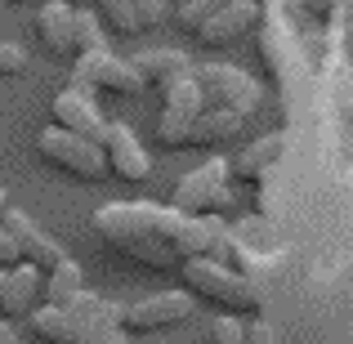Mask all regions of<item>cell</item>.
<instances>
[{
    "label": "cell",
    "instance_id": "6da1fadb",
    "mask_svg": "<svg viewBox=\"0 0 353 344\" xmlns=\"http://www.w3.org/2000/svg\"><path fill=\"white\" fill-rule=\"evenodd\" d=\"M157 224H161V206H152V201H108V206H99L94 215H90V228L103 241H112L125 259L165 273V268L183 264V259L165 246V237H161Z\"/></svg>",
    "mask_w": 353,
    "mask_h": 344
},
{
    "label": "cell",
    "instance_id": "7a4b0ae2",
    "mask_svg": "<svg viewBox=\"0 0 353 344\" xmlns=\"http://www.w3.org/2000/svg\"><path fill=\"white\" fill-rule=\"evenodd\" d=\"M179 273H183V286H188L192 295H201V300L219 304V309H228V313H246V318H255V313L264 309L259 286L246 282V277L233 273V268H224L219 259H183Z\"/></svg>",
    "mask_w": 353,
    "mask_h": 344
},
{
    "label": "cell",
    "instance_id": "3957f363",
    "mask_svg": "<svg viewBox=\"0 0 353 344\" xmlns=\"http://www.w3.org/2000/svg\"><path fill=\"white\" fill-rule=\"evenodd\" d=\"M192 81L201 90V103L219 108V112H237V117H255L259 112V81L250 72L233 68V63H206V68H192Z\"/></svg>",
    "mask_w": 353,
    "mask_h": 344
},
{
    "label": "cell",
    "instance_id": "277c9868",
    "mask_svg": "<svg viewBox=\"0 0 353 344\" xmlns=\"http://www.w3.org/2000/svg\"><path fill=\"white\" fill-rule=\"evenodd\" d=\"M32 143H36V152H41V161H50L54 170L72 174V179H81V183L103 179V174H108L103 148H99L94 139H81V134H72V130L50 125V130H41Z\"/></svg>",
    "mask_w": 353,
    "mask_h": 344
},
{
    "label": "cell",
    "instance_id": "5b68a950",
    "mask_svg": "<svg viewBox=\"0 0 353 344\" xmlns=\"http://www.w3.org/2000/svg\"><path fill=\"white\" fill-rule=\"evenodd\" d=\"M233 206V192H228V161H219V156H210L206 165H197V170H188L179 183H174V201L170 210H179V215H219V210Z\"/></svg>",
    "mask_w": 353,
    "mask_h": 344
},
{
    "label": "cell",
    "instance_id": "8992f818",
    "mask_svg": "<svg viewBox=\"0 0 353 344\" xmlns=\"http://www.w3.org/2000/svg\"><path fill=\"white\" fill-rule=\"evenodd\" d=\"M188 318H192V295L188 291H161V295L125 304L117 327H121V336H157V331H170Z\"/></svg>",
    "mask_w": 353,
    "mask_h": 344
},
{
    "label": "cell",
    "instance_id": "52a82bcc",
    "mask_svg": "<svg viewBox=\"0 0 353 344\" xmlns=\"http://www.w3.org/2000/svg\"><path fill=\"white\" fill-rule=\"evenodd\" d=\"M161 237H165V246L174 250L179 259H219L224 255V232H219L210 219H201V215H179V210H165L161 206Z\"/></svg>",
    "mask_w": 353,
    "mask_h": 344
},
{
    "label": "cell",
    "instance_id": "ba28073f",
    "mask_svg": "<svg viewBox=\"0 0 353 344\" xmlns=\"http://www.w3.org/2000/svg\"><path fill=\"white\" fill-rule=\"evenodd\" d=\"M206 112V103H201V90L192 77L174 81L170 90H161V117H157V143L161 148H188V130L192 121Z\"/></svg>",
    "mask_w": 353,
    "mask_h": 344
},
{
    "label": "cell",
    "instance_id": "9c48e42d",
    "mask_svg": "<svg viewBox=\"0 0 353 344\" xmlns=\"http://www.w3.org/2000/svg\"><path fill=\"white\" fill-rule=\"evenodd\" d=\"M72 77L81 90H108V94H139L143 77L134 72L130 59H117L112 50H94V54H77L72 59Z\"/></svg>",
    "mask_w": 353,
    "mask_h": 344
},
{
    "label": "cell",
    "instance_id": "30bf717a",
    "mask_svg": "<svg viewBox=\"0 0 353 344\" xmlns=\"http://www.w3.org/2000/svg\"><path fill=\"white\" fill-rule=\"evenodd\" d=\"M99 148H103L108 174H117V179L143 183L148 174H152V156H148V148L139 143V134H134L130 125H121V121H108V130H103V139H99Z\"/></svg>",
    "mask_w": 353,
    "mask_h": 344
},
{
    "label": "cell",
    "instance_id": "8fae6325",
    "mask_svg": "<svg viewBox=\"0 0 353 344\" xmlns=\"http://www.w3.org/2000/svg\"><path fill=\"white\" fill-rule=\"evenodd\" d=\"M0 224H5L9 237H14V246H18V255H23V264H32V268H41V273H50V268H59L63 259H68V250H63L41 224H36L32 215H23V210L9 206L5 215H0Z\"/></svg>",
    "mask_w": 353,
    "mask_h": 344
},
{
    "label": "cell",
    "instance_id": "7c38bea8",
    "mask_svg": "<svg viewBox=\"0 0 353 344\" xmlns=\"http://www.w3.org/2000/svg\"><path fill=\"white\" fill-rule=\"evenodd\" d=\"M255 27H259V0H228L219 14H210L201 23V32L192 41H201L206 50H228L241 36H250Z\"/></svg>",
    "mask_w": 353,
    "mask_h": 344
},
{
    "label": "cell",
    "instance_id": "4fadbf2b",
    "mask_svg": "<svg viewBox=\"0 0 353 344\" xmlns=\"http://www.w3.org/2000/svg\"><path fill=\"white\" fill-rule=\"evenodd\" d=\"M32 336L36 340H45V344H112L117 336H103V331H94V327H85V322L77 318V313H68V309H54V304H41V309H32Z\"/></svg>",
    "mask_w": 353,
    "mask_h": 344
},
{
    "label": "cell",
    "instance_id": "5bb4252c",
    "mask_svg": "<svg viewBox=\"0 0 353 344\" xmlns=\"http://www.w3.org/2000/svg\"><path fill=\"white\" fill-rule=\"evenodd\" d=\"M50 117H54V125H59V130H72V134L94 139V143L103 139V130H108V121H103V112H99V103H94V94L81 90V85L59 90L54 103H50Z\"/></svg>",
    "mask_w": 353,
    "mask_h": 344
},
{
    "label": "cell",
    "instance_id": "9a60e30c",
    "mask_svg": "<svg viewBox=\"0 0 353 344\" xmlns=\"http://www.w3.org/2000/svg\"><path fill=\"white\" fill-rule=\"evenodd\" d=\"M41 286H45L41 268H32V264L5 268V286H0V318H5V322L32 318V309H41Z\"/></svg>",
    "mask_w": 353,
    "mask_h": 344
},
{
    "label": "cell",
    "instance_id": "2e32d148",
    "mask_svg": "<svg viewBox=\"0 0 353 344\" xmlns=\"http://www.w3.org/2000/svg\"><path fill=\"white\" fill-rule=\"evenodd\" d=\"M72 32H77V5H68V0H45V5L36 9V36H41L45 54H54V59H77Z\"/></svg>",
    "mask_w": 353,
    "mask_h": 344
},
{
    "label": "cell",
    "instance_id": "e0dca14e",
    "mask_svg": "<svg viewBox=\"0 0 353 344\" xmlns=\"http://www.w3.org/2000/svg\"><path fill=\"white\" fill-rule=\"evenodd\" d=\"M286 143H291L286 134H259V139H250L233 161H228V179H259L264 170H273V165L286 156Z\"/></svg>",
    "mask_w": 353,
    "mask_h": 344
},
{
    "label": "cell",
    "instance_id": "ac0fdd59",
    "mask_svg": "<svg viewBox=\"0 0 353 344\" xmlns=\"http://www.w3.org/2000/svg\"><path fill=\"white\" fill-rule=\"evenodd\" d=\"M130 63H134V72L143 77V85H157V90H170L174 81L192 77V63H188L183 50H143Z\"/></svg>",
    "mask_w": 353,
    "mask_h": 344
},
{
    "label": "cell",
    "instance_id": "d6986e66",
    "mask_svg": "<svg viewBox=\"0 0 353 344\" xmlns=\"http://www.w3.org/2000/svg\"><path fill=\"white\" fill-rule=\"evenodd\" d=\"M246 130V117L237 112H219V108H206L188 130V148H215V143H233Z\"/></svg>",
    "mask_w": 353,
    "mask_h": 344
},
{
    "label": "cell",
    "instance_id": "ffe728a7",
    "mask_svg": "<svg viewBox=\"0 0 353 344\" xmlns=\"http://www.w3.org/2000/svg\"><path fill=\"white\" fill-rule=\"evenodd\" d=\"M77 291H85V273H81L77 259H63L59 268H50V273H45L41 300H45V304H54V309H63V304H68Z\"/></svg>",
    "mask_w": 353,
    "mask_h": 344
},
{
    "label": "cell",
    "instance_id": "44dd1931",
    "mask_svg": "<svg viewBox=\"0 0 353 344\" xmlns=\"http://www.w3.org/2000/svg\"><path fill=\"white\" fill-rule=\"evenodd\" d=\"M99 23L112 27L117 36H139L143 27H139V14H134V0H99Z\"/></svg>",
    "mask_w": 353,
    "mask_h": 344
},
{
    "label": "cell",
    "instance_id": "7402d4cb",
    "mask_svg": "<svg viewBox=\"0 0 353 344\" xmlns=\"http://www.w3.org/2000/svg\"><path fill=\"white\" fill-rule=\"evenodd\" d=\"M72 50H77V54L108 50L103 23H99V14H94V9H77V32H72Z\"/></svg>",
    "mask_w": 353,
    "mask_h": 344
},
{
    "label": "cell",
    "instance_id": "603a6c76",
    "mask_svg": "<svg viewBox=\"0 0 353 344\" xmlns=\"http://www.w3.org/2000/svg\"><path fill=\"white\" fill-rule=\"evenodd\" d=\"M228 0H179V9H174V27H179L183 36H197L201 23H206L210 14H219Z\"/></svg>",
    "mask_w": 353,
    "mask_h": 344
},
{
    "label": "cell",
    "instance_id": "cb8c5ba5",
    "mask_svg": "<svg viewBox=\"0 0 353 344\" xmlns=\"http://www.w3.org/2000/svg\"><path fill=\"white\" fill-rule=\"evenodd\" d=\"M210 344H255V340H250V331L241 327V322L215 318V322H210Z\"/></svg>",
    "mask_w": 353,
    "mask_h": 344
},
{
    "label": "cell",
    "instance_id": "d4e9b609",
    "mask_svg": "<svg viewBox=\"0 0 353 344\" xmlns=\"http://www.w3.org/2000/svg\"><path fill=\"white\" fill-rule=\"evenodd\" d=\"M134 14H139V27L152 32V27H161L170 18V0H134Z\"/></svg>",
    "mask_w": 353,
    "mask_h": 344
},
{
    "label": "cell",
    "instance_id": "484cf974",
    "mask_svg": "<svg viewBox=\"0 0 353 344\" xmlns=\"http://www.w3.org/2000/svg\"><path fill=\"white\" fill-rule=\"evenodd\" d=\"M23 72H27V50L0 41V77H23Z\"/></svg>",
    "mask_w": 353,
    "mask_h": 344
},
{
    "label": "cell",
    "instance_id": "4316f807",
    "mask_svg": "<svg viewBox=\"0 0 353 344\" xmlns=\"http://www.w3.org/2000/svg\"><path fill=\"white\" fill-rule=\"evenodd\" d=\"M14 264H23V255H18L14 237H9L5 224H0V268H14Z\"/></svg>",
    "mask_w": 353,
    "mask_h": 344
},
{
    "label": "cell",
    "instance_id": "83f0119b",
    "mask_svg": "<svg viewBox=\"0 0 353 344\" xmlns=\"http://www.w3.org/2000/svg\"><path fill=\"white\" fill-rule=\"evenodd\" d=\"M295 5H300L304 14H313V18H327V14H336V0H295Z\"/></svg>",
    "mask_w": 353,
    "mask_h": 344
},
{
    "label": "cell",
    "instance_id": "f1b7e54d",
    "mask_svg": "<svg viewBox=\"0 0 353 344\" xmlns=\"http://www.w3.org/2000/svg\"><path fill=\"white\" fill-rule=\"evenodd\" d=\"M336 9H345V50H349V59H353V0H336Z\"/></svg>",
    "mask_w": 353,
    "mask_h": 344
},
{
    "label": "cell",
    "instance_id": "f546056e",
    "mask_svg": "<svg viewBox=\"0 0 353 344\" xmlns=\"http://www.w3.org/2000/svg\"><path fill=\"white\" fill-rule=\"evenodd\" d=\"M0 344H23V340H18V331H14V327H9V322H5V318H0Z\"/></svg>",
    "mask_w": 353,
    "mask_h": 344
},
{
    "label": "cell",
    "instance_id": "4dcf8cb0",
    "mask_svg": "<svg viewBox=\"0 0 353 344\" xmlns=\"http://www.w3.org/2000/svg\"><path fill=\"white\" fill-rule=\"evenodd\" d=\"M5 210H9V192L0 188V215H5Z\"/></svg>",
    "mask_w": 353,
    "mask_h": 344
},
{
    "label": "cell",
    "instance_id": "1f68e13d",
    "mask_svg": "<svg viewBox=\"0 0 353 344\" xmlns=\"http://www.w3.org/2000/svg\"><path fill=\"white\" fill-rule=\"evenodd\" d=\"M9 5H32V0H9Z\"/></svg>",
    "mask_w": 353,
    "mask_h": 344
},
{
    "label": "cell",
    "instance_id": "d6a6232c",
    "mask_svg": "<svg viewBox=\"0 0 353 344\" xmlns=\"http://www.w3.org/2000/svg\"><path fill=\"white\" fill-rule=\"evenodd\" d=\"M112 344H125V336H117V340H112Z\"/></svg>",
    "mask_w": 353,
    "mask_h": 344
},
{
    "label": "cell",
    "instance_id": "836d02e7",
    "mask_svg": "<svg viewBox=\"0 0 353 344\" xmlns=\"http://www.w3.org/2000/svg\"><path fill=\"white\" fill-rule=\"evenodd\" d=\"M0 286H5V268H0Z\"/></svg>",
    "mask_w": 353,
    "mask_h": 344
},
{
    "label": "cell",
    "instance_id": "e575fe53",
    "mask_svg": "<svg viewBox=\"0 0 353 344\" xmlns=\"http://www.w3.org/2000/svg\"><path fill=\"white\" fill-rule=\"evenodd\" d=\"M68 5H77V0H68Z\"/></svg>",
    "mask_w": 353,
    "mask_h": 344
}]
</instances>
